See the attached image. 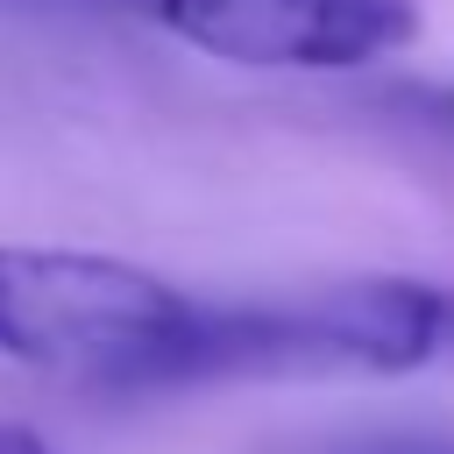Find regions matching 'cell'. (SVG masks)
Here are the masks:
<instances>
[{
    "instance_id": "cell-6",
    "label": "cell",
    "mask_w": 454,
    "mask_h": 454,
    "mask_svg": "<svg viewBox=\"0 0 454 454\" xmlns=\"http://www.w3.org/2000/svg\"><path fill=\"white\" fill-rule=\"evenodd\" d=\"M0 454H57L35 426H0Z\"/></svg>"
},
{
    "instance_id": "cell-7",
    "label": "cell",
    "mask_w": 454,
    "mask_h": 454,
    "mask_svg": "<svg viewBox=\"0 0 454 454\" xmlns=\"http://www.w3.org/2000/svg\"><path fill=\"white\" fill-rule=\"evenodd\" d=\"M440 106H447V121H454V85H447V92H440Z\"/></svg>"
},
{
    "instance_id": "cell-1",
    "label": "cell",
    "mask_w": 454,
    "mask_h": 454,
    "mask_svg": "<svg viewBox=\"0 0 454 454\" xmlns=\"http://www.w3.org/2000/svg\"><path fill=\"white\" fill-rule=\"evenodd\" d=\"M199 298L170 277L85 255L0 241V355L92 390H170V362Z\"/></svg>"
},
{
    "instance_id": "cell-4",
    "label": "cell",
    "mask_w": 454,
    "mask_h": 454,
    "mask_svg": "<svg viewBox=\"0 0 454 454\" xmlns=\"http://www.w3.org/2000/svg\"><path fill=\"white\" fill-rule=\"evenodd\" d=\"M319 454H454V440H440V433H369V440H340V447H319Z\"/></svg>"
},
{
    "instance_id": "cell-5",
    "label": "cell",
    "mask_w": 454,
    "mask_h": 454,
    "mask_svg": "<svg viewBox=\"0 0 454 454\" xmlns=\"http://www.w3.org/2000/svg\"><path fill=\"white\" fill-rule=\"evenodd\" d=\"M433 362H454V284H440V326H433Z\"/></svg>"
},
{
    "instance_id": "cell-2",
    "label": "cell",
    "mask_w": 454,
    "mask_h": 454,
    "mask_svg": "<svg viewBox=\"0 0 454 454\" xmlns=\"http://www.w3.org/2000/svg\"><path fill=\"white\" fill-rule=\"evenodd\" d=\"M433 326H440V284L419 277H355L248 305L199 298L192 333L170 362V390L248 376H333V369L390 376L433 362Z\"/></svg>"
},
{
    "instance_id": "cell-3",
    "label": "cell",
    "mask_w": 454,
    "mask_h": 454,
    "mask_svg": "<svg viewBox=\"0 0 454 454\" xmlns=\"http://www.w3.org/2000/svg\"><path fill=\"white\" fill-rule=\"evenodd\" d=\"M135 14L206 57L255 71H355L419 35V0H64Z\"/></svg>"
}]
</instances>
